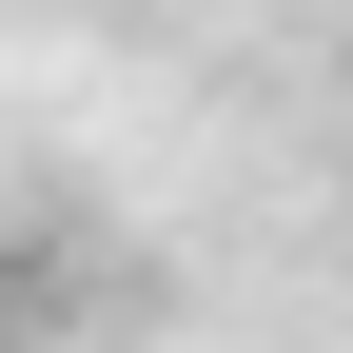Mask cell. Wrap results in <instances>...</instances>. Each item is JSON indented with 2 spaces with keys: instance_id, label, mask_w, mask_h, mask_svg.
Instances as JSON below:
<instances>
[{
  "instance_id": "1",
  "label": "cell",
  "mask_w": 353,
  "mask_h": 353,
  "mask_svg": "<svg viewBox=\"0 0 353 353\" xmlns=\"http://www.w3.org/2000/svg\"><path fill=\"white\" fill-rule=\"evenodd\" d=\"M20 334H39V255L0 236V353H20Z\"/></svg>"
}]
</instances>
